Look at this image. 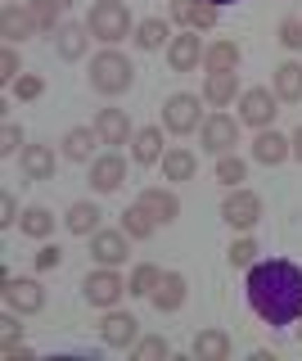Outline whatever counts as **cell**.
<instances>
[{
  "label": "cell",
  "instance_id": "cell-1",
  "mask_svg": "<svg viewBox=\"0 0 302 361\" xmlns=\"http://www.w3.org/2000/svg\"><path fill=\"white\" fill-rule=\"evenodd\" d=\"M248 307L266 325H298L302 321V267L289 257L248 267Z\"/></svg>",
  "mask_w": 302,
  "mask_h": 361
},
{
  "label": "cell",
  "instance_id": "cell-2",
  "mask_svg": "<svg viewBox=\"0 0 302 361\" xmlns=\"http://www.w3.org/2000/svg\"><path fill=\"white\" fill-rule=\"evenodd\" d=\"M131 82H136V68H131L127 54L99 50L95 59H91V86L99 90V95H127Z\"/></svg>",
  "mask_w": 302,
  "mask_h": 361
},
{
  "label": "cell",
  "instance_id": "cell-3",
  "mask_svg": "<svg viewBox=\"0 0 302 361\" xmlns=\"http://www.w3.org/2000/svg\"><path fill=\"white\" fill-rule=\"evenodd\" d=\"M86 27H91L95 41L118 45V41L131 32V9L122 5V0H95V5H91V18H86Z\"/></svg>",
  "mask_w": 302,
  "mask_h": 361
},
{
  "label": "cell",
  "instance_id": "cell-4",
  "mask_svg": "<svg viewBox=\"0 0 302 361\" xmlns=\"http://www.w3.org/2000/svg\"><path fill=\"white\" fill-rule=\"evenodd\" d=\"M275 90H266V86H248V90H244V95H239V122H248V127H257V131H266V127H271V122H275Z\"/></svg>",
  "mask_w": 302,
  "mask_h": 361
},
{
  "label": "cell",
  "instance_id": "cell-5",
  "mask_svg": "<svg viewBox=\"0 0 302 361\" xmlns=\"http://www.w3.org/2000/svg\"><path fill=\"white\" fill-rule=\"evenodd\" d=\"M82 293H86L91 307H113L122 293H127V280H122L113 267H99V271H91V276L82 280Z\"/></svg>",
  "mask_w": 302,
  "mask_h": 361
},
{
  "label": "cell",
  "instance_id": "cell-6",
  "mask_svg": "<svg viewBox=\"0 0 302 361\" xmlns=\"http://www.w3.org/2000/svg\"><path fill=\"white\" fill-rule=\"evenodd\" d=\"M199 140H203L208 154H234V145H239V122L226 118V113H212L203 118V127H199Z\"/></svg>",
  "mask_w": 302,
  "mask_h": 361
},
{
  "label": "cell",
  "instance_id": "cell-7",
  "mask_svg": "<svg viewBox=\"0 0 302 361\" xmlns=\"http://www.w3.org/2000/svg\"><path fill=\"white\" fill-rule=\"evenodd\" d=\"M221 217H226L234 231H253V226L262 221V199H257L253 190H239V185H234L230 195H226V203H221Z\"/></svg>",
  "mask_w": 302,
  "mask_h": 361
},
{
  "label": "cell",
  "instance_id": "cell-8",
  "mask_svg": "<svg viewBox=\"0 0 302 361\" xmlns=\"http://www.w3.org/2000/svg\"><path fill=\"white\" fill-rule=\"evenodd\" d=\"M163 127L172 131V135H189V131H199L203 122H199V95H172L163 104Z\"/></svg>",
  "mask_w": 302,
  "mask_h": 361
},
{
  "label": "cell",
  "instance_id": "cell-9",
  "mask_svg": "<svg viewBox=\"0 0 302 361\" xmlns=\"http://www.w3.org/2000/svg\"><path fill=\"white\" fill-rule=\"evenodd\" d=\"M5 302H9V312H18V316H37L46 307V289H41L37 280H14L5 271Z\"/></svg>",
  "mask_w": 302,
  "mask_h": 361
},
{
  "label": "cell",
  "instance_id": "cell-10",
  "mask_svg": "<svg viewBox=\"0 0 302 361\" xmlns=\"http://www.w3.org/2000/svg\"><path fill=\"white\" fill-rule=\"evenodd\" d=\"M203 50H208V45L199 41V32H194V27H185L181 37L167 41V63H172V73H189V68H199Z\"/></svg>",
  "mask_w": 302,
  "mask_h": 361
},
{
  "label": "cell",
  "instance_id": "cell-11",
  "mask_svg": "<svg viewBox=\"0 0 302 361\" xmlns=\"http://www.w3.org/2000/svg\"><path fill=\"white\" fill-rule=\"evenodd\" d=\"M99 338H104L108 348H136L140 321H136L131 312H108L104 321H99Z\"/></svg>",
  "mask_w": 302,
  "mask_h": 361
},
{
  "label": "cell",
  "instance_id": "cell-12",
  "mask_svg": "<svg viewBox=\"0 0 302 361\" xmlns=\"http://www.w3.org/2000/svg\"><path fill=\"white\" fill-rule=\"evenodd\" d=\"M127 231H95L91 235V257L99 267H122L127 262Z\"/></svg>",
  "mask_w": 302,
  "mask_h": 361
},
{
  "label": "cell",
  "instance_id": "cell-13",
  "mask_svg": "<svg viewBox=\"0 0 302 361\" xmlns=\"http://www.w3.org/2000/svg\"><path fill=\"white\" fill-rule=\"evenodd\" d=\"M172 18L181 23V27L208 32V27H217V5H212V0H172Z\"/></svg>",
  "mask_w": 302,
  "mask_h": 361
},
{
  "label": "cell",
  "instance_id": "cell-14",
  "mask_svg": "<svg viewBox=\"0 0 302 361\" xmlns=\"http://www.w3.org/2000/svg\"><path fill=\"white\" fill-rule=\"evenodd\" d=\"M140 208H149V217L158 221V226H167V221H176L181 217V199L172 195V190H158V185H149V190H140Z\"/></svg>",
  "mask_w": 302,
  "mask_h": 361
},
{
  "label": "cell",
  "instance_id": "cell-15",
  "mask_svg": "<svg viewBox=\"0 0 302 361\" xmlns=\"http://www.w3.org/2000/svg\"><path fill=\"white\" fill-rule=\"evenodd\" d=\"M91 127L99 131V140H104V145H127L131 135H136V131H131V118L122 109H99Z\"/></svg>",
  "mask_w": 302,
  "mask_h": 361
},
{
  "label": "cell",
  "instance_id": "cell-16",
  "mask_svg": "<svg viewBox=\"0 0 302 361\" xmlns=\"http://www.w3.org/2000/svg\"><path fill=\"white\" fill-rule=\"evenodd\" d=\"M122 180H127V163H122L118 154H104V158L91 163V185L99 190V195H113Z\"/></svg>",
  "mask_w": 302,
  "mask_h": 361
},
{
  "label": "cell",
  "instance_id": "cell-17",
  "mask_svg": "<svg viewBox=\"0 0 302 361\" xmlns=\"http://www.w3.org/2000/svg\"><path fill=\"white\" fill-rule=\"evenodd\" d=\"M86 45H91V27H86V23H59V32H54L59 59H82Z\"/></svg>",
  "mask_w": 302,
  "mask_h": 361
},
{
  "label": "cell",
  "instance_id": "cell-18",
  "mask_svg": "<svg viewBox=\"0 0 302 361\" xmlns=\"http://www.w3.org/2000/svg\"><path fill=\"white\" fill-rule=\"evenodd\" d=\"M163 127H140L136 135H131V158H136L140 167H153L163 163Z\"/></svg>",
  "mask_w": 302,
  "mask_h": 361
},
{
  "label": "cell",
  "instance_id": "cell-19",
  "mask_svg": "<svg viewBox=\"0 0 302 361\" xmlns=\"http://www.w3.org/2000/svg\"><path fill=\"white\" fill-rule=\"evenodd\" d=\"M185 289H189V285H185V276H181V271H163L158 289H153L149 298H153V307H158V312H181Z\"/></svg>",
  "mask_w": 302,
  "mask_h": 361
},
{
  "label": "cell",
  "instance_id": "cell-20",
  "mask_svg": "<svg viewBox=\"0 0 302 361\" xmlns=\"http://www.w3.org/2000/svg\"><path fill=\"white\" fill-rule=\"evenodd\" d=\"M289 154H294V140L279 135V131H262L253 140V158H257V163H266V167H279Z\"/></svg>",
  "mask_w": 302,
  "mask_h": 361
},
{
  "label": "cell",
  "instance_id": "cell-21",
  "mask_svg": "<svg viewBox=\"0 0 302 361\" xmlns=\"http://www.w3.org/2000/svg\"><path fill=\"white\" fill-rule=\"evenodd\" d=\"M0 32H5V41H27L32 32H37V23H32V9L27 5H5L0 9Z\"/></svg>",
  "mask_w": 302,
  "mask_h": 361
},
{
  "label": "cell",
  "instance_id": "cell-22",
  "mask_svg": "<svg viewBox=\"0 0 302 361\" xmlns=\"http://www.w3.org/2000/svg\"><path fill=\"white\" fill-rule=\"evenodd\" d=\"M234 95H239V77H234V73H208V82H203V99H208L212 109L234 104Z\"/></svg>",
  "mask_w": 302,
  "mask_h": 361
},
{
  "label": "cell",
  "instance_id": "cell-23",
  "mask_svg": "<svg viewBox=\"0 0 302 361\" xmlns=\"http://www.w3.org/2000/svg\"><path fill=\"white\" fill-rule=\"evenodd\" d=\"M18 163H23V172L32 180H50L54 176V149H50V145H23Z\"/></svg>",
  "mask_w": 302,
  "mask_h": 361
},
{
  "label": "cell",
  "instance_id": "cell-24",
  "mask_svg": "<svg viewBox=\"0 0 302 361\" xmlns=\"http://www.w3.org/2000/svg\"><path fill=\"white\" fill-rule=\"evenodd\" d=\"M95 145H104L95 127H73L68 135H63V158H73V163H91Z\"/></svg>",
  "mask_w": 302,
  "mask_h": 361
},
{
  "label": "cell",
  "instance_id": "cell-25",
  "mask_svg": "<svg viewBox=\"0 0 302 361\" xmlns=\"http://www.w3.org/2000/svg\"><path fill=\"white\" fill-rule=\"evenodd\" d=\"M203 68L208 73H234V68H239V45L234 41H212L203 50Z\"/></svg>",
  "mask_w": 302,
  "mask_h": 361
},
{
  "label": "cell",
  "instance_id": "cell-26",
  "mask_svg": "<svg viewBox=\"0 0 302 361\" xmlns=\"http://www.w3.org/2000/svg\"><path fill=\"white\" fill-rule=\"evenodd\" d=\"M275 95L284 99V104H298L302 99V63L289 59V63L275 68Z\"/></svg>",
  "mask_w": 302,
  "mask_h": 361
},
{
  "label": "cell",
  "instance_id": "cell-27",
  "mask_svg": "<svg viewBox=\"0 0 302 361\" xmlns=\"http://www.w3.org/2000/svg\"><path fill=\"white\" fill-rule=\"evenodd\" d=\"M194 357L199 361H226L230 357V338L221 330H199L194 334Z\"/></svg>",
  "mask_w": 302,
  "mask_h": 361
},
{
  "label": "cell",
  "instance_id": "cell-28",
  "mask_svg": "<svg viewBox=\"0 0 302 361\" xmlns=\"http://www.w3.org/2000/svg\"><path fill=\"white\" fill-rule=\"evenodd\" d=\"M99 217H104V212H99L95 203H73L68 217H63V226H68L73 235H95L99 231Z\"/></svg>",
  "mask_w": 302,
  "mask_h": 361
},
{
  "label": "cell",
  "instance_id": "cell-29",
  "mask_svg": "<svg viewBox=\"0 0 302 361\" xmlns=\"http://www.w3.org/2000/svg\"><path fill=\"white\" fill-rule=\"evenodd\" d=\"M194 172H199V158L189 149H167L163 154V176L167 180H189Z\"/></svg>",
  "mask_w": 302,
  "mask_h": 361
},
{
  "label": "cell",
  "instance_id": "cell-30",
  "mask_svg": "<svg viewBox=\"0 0 302 361\" xmlns=\"http://www.w3.org/2000/svg\"><path fill=\"white\" fill-rule=\"evenodd\" d=\"M167 41H172V27H167L163 18H144V23H136V45H140V50H163Z\"/></svg>",
  "mask_w": 302,
  "mask_h": 361
},
{
  "label": "cell",
  "instance_id": "cell-31",
  "mask_svg": "<svg viewBox=\"0 0 302 361\" xmlns=\"http://www.w3.org/2000/svg\"><path fill=\"white\" fill-rule=\"evenodd\" d=\"M122 231H127L131 240H149V235L158 231V221L149 217V208H140V203H131V208L122 212Z\"/></svg>",
  "mask_w": 302,
  "mask_h": 361
},
{
  "label": "cell",
  "instance_id": "cell-32",
  "mask_svg": "<svg viewBox=\"0 0 302 361\" xmlns=\"http://www.w3.org/2000/svg\"><path fill=\"white\" fill-rule=\"evenodd\" d=\"M27 9H32V23H37V32H59V14H63V5L59 0H27Z\"/></svg>",
  "mask_w": 302,
  "mask_h": 361
},
{
  "label": "cell",
  "instance_id": "cell-33",
  "mask_svg": "<svg viewBox=\"0 0 302 361\" xmlns=\"http://www.w3.org/2000/svg\"><path fill=\"white\" fill-rule=\"evenodd\" d=\"M158 280H163L158 267H153V262H140L136 271H131V280H127V293H136V298H149V293L158 289Z\"/></svg>",
  "mask_w": 302,
  "mask_h": 361
},
{
  "label": "cell",
  "instance_id": "cell-34",
  "mask_svg": "<svg viewBox=\"0 0 302 361\" xmlns=\"http://www.w3.org/2000/svg\"><path fill=\"white\" fill-rule=\"evenodd\" d=\"M18 231L32 235V240H46V235H54V212L50 208H27L23 221H18Z\"/></svg>",
  "mask_w": 302,
  "mask_h": 361
},
{
  "label": "cell",
  "instance_id": "cell-35",
  "mask_svg": "<svg viewBox=\"0 0 302 361\" xmlns=\"http://www.w3.org/2000/svg\"><path fill=\"white\" fill-rule=\"evenodd\" d=\"M244 176H248V163H244V158H234V154H221L217 158V180H221V185L234 190Z\"/></svg>",
  "mask_w": 302,
  "mask_h": 361
},
{
  "label": "cell",
  "instance_id": "cell-36",
  "mask_svg": "<svg viewBox=\"0 0 302 361\" xmlns=\"http://www.w3.org/2000/svg\"><path fill=\"white\" fill-rule=\"evenodd\" d=\"M131 353H136V361H158V357L172 353V343H167L163 334H149V338H136V348H131Z\"/></svg>",
  "mask_w": 302,
  "mask_h": 361
},
{
  "label": "cell",
  "instance_id": "cell-37",
  "mask_svg": "<svg viewBox=\"0 0 302 361\" xmlns=\"http://www.w3.org/2000/svg\"><path fill=\"white\" fill-rule=\"evenodd\" d=\"M226 257H230V267H253V262H257V244L244 235V240H234V244L226 248Z\"/></svg>",
  "mask_w": 302,
  "mask_h": 361
},
{
  "label": "cell",
  "instance_id": "cell-38",
  "mask_svg": "<svg viewBox=\"0 0 302 361\" xmlns=\"http://www.w3.org/2000/svg\"><path fill=\"white\" fill-rule=\"evenodd\" d=\"M279 45H284V50H302V18L298 14H289L279 23Z\"/></svg>",
  "mask_w": 302,
  "mask_h": 361
},
{
  "label": "cell",
  "instance_id": "cell-39",
  "mask_svg": "<svg viewBox=\"0 0 302 361\" xmlns=\"http://www.w3.org/2000/svg\"><path fill=\"white\" fill-rule=\"evenodd\" d=\"M0 77H5L9 86L23 77V63H18V50H14V45H5V50H0Z\"/></svg>",
  "mask_w": 302,
  "mask_h": 361
},
{
  "label": "cell",
  "instance_id": "cell-40",
  "mask_svg": "<svg viewBox=\"0 0 302 361\" xmlns=\"http://www.w3.org/2000/svg\"><path fill=\"white\" fill-rule=\"evenodd\" d=\"M14 90H18V99H27V104H32V99H41V95H46V82H41L37 73H23V77L14 82Z\"/></svg>",
  "mask_w": 302,
  "mask_h": 361
},
{
  "label": "cell",
  "instance_id": "cell-41",
  "mask_svg": "<svg viewBox=\"0 0 302 361\" xmlns=\"http://www.w3.org/2000/svg\"><path fill=\"white\" fill-rule=\"evenodd\" d=\"M59 262H63V248H59V244H46V248L37 253V271H54Z\"/></svg>",
  "mask_w": 302,
  "mask_h": 361
},
{
  "label": "cell",
  "instance_id": "cell-42",
  "mask_svg": "<svg viewBox=\"0 0 302 361\" xmlns=\"http://www.w3.org/2000/svg\"><path fill=\"white\" fill-rule=\"evenodd\" d=\"M18 145H23V131H18L14 122H5V131H0V154H18Z\"/></svg>",
  "mask_w": 302,
  "mask_h": 361
},
{
  "label": "cell",
  "instance_id": "cell-43",
  "mask_svg": "<svg viewBox=\"0 0 302 361\" xmlns=\"http://www.w3.org/2000/svg\"><path fill=\"white\" fill-rule=\"evenodd\" d=\"M14 221H23V217H18V199L0 195V226H14Z\"/></svg>",
  "mask_w": 302,
  "mask_h": 361
},
{
  "label": "cell",
  "instance_id": "cell-44",
  "mask_svg": "<svg viewBox=\"0 0 302 361\" xmlns=\"http://www.w3.org/2000/svg\"><path fill=\"white\" fill-rule=\"evenodd\" d=\"M294 158H298V163H302V127L294 131Z\"/></svg>",
  "mask_w": 302,
  "mask_h": 361
},
{
  "label": "cell",
  "instance_id": "cell-45",
  "mask_svg": "<svg viewBox=\"0 0 302 361\" xmlns=\"http://www.w3.org/2000/svg\"><path fill=\"white\" fill-rule=\"evenodd\" d=\"M212 5H217V9H221V5H234V0H212Z\"/></svg>",
  "mask_w": 302,
  "mask_h": 361
},
{
  "label": "cell",
  "instance_id": "cell-46",
  "mask_svg": "<svg viewBox=\"0 0 302 361\" xmlns=\"http://www.w3.org/2000/svg\"><path fill=\"white\" fill-rule=\"evenodd\" d=\"M59 5H63V9H68V5H73V0H59Z\"/></svg>",
  "mask_w": 302,
  "mask_h": 361
},
{
  "label": "cell",
  "instance_id": "cell-47",
  "mask_svg": "<svg viewBox=\"0 0 302 361\" xmlns=\"http://www.w3.org/2000/svg\"><path fill=\"white\" fill-rule=\"evenodd\" d=\"M298 343H302V325H298Z\"/></svg>",
  "mask_w": 302,
  "mask_h": 361
},
{
  "label": "cell",
  "instance_id": "cell-48",
  "mask_svg": "<svg viewBox=\"0 0 302 361\" xmlns=\"http://www.w3.org/2000/svg\"><path fill=\"white\" fill-rule=\"evenodd\" d=\"M5 5H18V0H5Z\"/></svg>",
  "mask_w": 302,
  "mask_h": 361
}]
</instances>
